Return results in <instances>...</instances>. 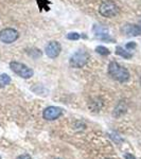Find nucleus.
Segmentation results:
<instances>
[{"label":"nucleus","instance_id":"f257e3e1","mask_svg":"<svg viewBox=\"0 0 141 159\" xmlns=\"http://www.w3.org/2000/svg\"><path fill=\"white\" fill-rule=\"evenodd\" d=\"M108 74L114 80L124 83L130 80V72L125 67L120 65L117 61H111L108 65Z\"/></svg>","mask_w":141,"mask_h":159},{"label":"nucleus","instance_id":"f03ea898","mask_svg":"<svg viewBox=\"0 0 141 159\" xmlns=\"http://www.w3.org/2000/svg\"><path fill=\"white\" fill-rule=\"evenodd\" d=\"M89 58H90V56H89L88 52L84 50H79L71 55L70 60H69V64L73 68H82L88 63Z\"/></svg>","mask_w":141,"mask_h":159},{"label":"nucleus","instance_id":"7ed1b4c3","mask_svg":"<svg viewBox=\"0 0 141 159\" xmlns=\"http://www.w3.org/2000/svg\"><path fill=\"white\" fill-rule=\"evenodd\" d=\"M10 68L12 69V71L14 73H16L17 75H19L22 79H30L33 76L34 71L32 68L28 67L27 65L19 61H11L10 63Z\"/></svg>","mask_w":141,"mask_h":159},{"label":"nucleus","instance_id":"20e7f679","mask_svg":"<svg viewBox=\"0 0 141 159\" xmlns=\"http://www.w3.org/2000/svg\"><path fill=\"white\" fill-rule=\"evenodd\" d=\"M99 13L106 18H111L119 13V7L116 4V2L111 1V0H106L101 3L99 7Z\"/></svg>","mask_w":141,"mask_h":159},{"label":"nucleus","instance_id":"39448f33","mask_svg":"<svg viewBox=\"0 0 141 159\" xmlns=\"http://www.w3.org/2000/svg\"><path fill=\"white\" fill-rule=\"evenodd\" d=\"M19 37V33L12 28H6L0 31V40L4 43H12L17 40Z\"/></svg>","mask_w":141,"mask_h":159},{"label":"nucleus","instance_id":"423d86ee","mask_svg":"<svg viewBox=\"0 0 141 159\" xmlns=\"http://www.w3.org/2000/svg\"><path fill=\"white\" fill-rule=\"evenodd\" d=\"M61 51V46L58 42H50L45 47V53L48 57L55 58L60 55Z\"/></svg>","mask_w":141,"mask_h":159},{"label":"nucleus","instance_id":"0eeeda50","mask_svg":"<svg viewBox=\"0 0 141 159\" xmlns=\"http://www.w3.org/2000/svg\"><path fill=\"white\" fill-rule=\"evenodd\" d=\"M122 33L123 35L127 37H135V36H139L141 35V21L139 25H124L122 27Z\"/></svg>","mask_w":141,"mask_h":159},{"label":"nucleus","instance_id":"6e6552de","mask_svg":"<svg viewBox=\"0 0 141 159\" xmlns=\"http://www.w3.org/2000/svg\"><path fill=\"white\" fill-rule=\"evenodd\" d=\"M61 115H63V109L61 107H56V106H49L47 107L43 112V119L49 120V121H52V120H56L57 118H60Z\"/></svg>","mask_w":141,"mask_h":159},{"label":"nucleus","instance_id":"1a4fd4ad","mask_svg":"<svg viewBox=\"0 0 141 159\" xmlns=\"http://www.w3.org/2000/svg\"><path fill=\"white\" fill-rule=\"evenodd\" d=\"M93 34L97 38L101 40H107V42H114V39L111 37V34H109L108 30L105 27L101 25H94L93 27Z\"/></svg>","mask_w":141,"mask_h":159},{"label":"nucleus","instance_id":"9d476101","mask_svg":"<svg viewBox=\"0 0 141 159\" xmlns=\"http://www.w3.org/2000/svg\"><path fill=\"white\" fill-rule=\"evenodd\" d=\"M116 54L121 56V57L125 58V60H130V58H132L133 54L130 52H129L126 49H124V48H122L121 46H117L116 47Z\"/></svg>","mask_w":141,"mask_h":159},{"label":"nucleus","instance_id":"9b49d317","mask_svg":"<svg viewBox=\"0 0 141 159\" xmlns=\"http://www.w3.org/2000/svg\"><path fill=\"white\" fill-rule=\"evenodd\" d=\"M11 83V78L7 74H0V87H6Z\"/></svg>","mask_w":141,"mask_h":159},{"label":"nucleus","instance_id":"f8f14e48","mask_svg":"<svg viewBox=\"0 0 141 159\" xmlns=\"http://www.w3.org/2000/svg\"><path fill=\"white\" fill-rule=\"evenodd\" d=\"M96 52L99 53L100 55H103V56L111 54V51L107 49L106 47H104V46H98V47L96 48Z\"/></svg>","mask_w":141,"mask_h":159},{"label":"nucleus","instance_id":"ddd939ff","mask_svg":"<svg viewBox=\"0 0 141 159\" xmlns=\"http://www.w3.org/2000/svg\"><path fill=\"white\" fill-rule=\"evenodd\" d=\"M80 37H81V35L76 32H70L67 34V38L69 40H78V39H80Z\"/></svg>","mask_w":141,"mask_h":159},{"label":"nucleus","instance_id":"4468645a","mask_svg":"<svg viewBox=\"0 0 141 159\" xmlns=\"http://www.w3.org/2000/svg\"><path fill=\"white\" fill-rule=\"evenodd\" d=\"M136 43H134V42H130V43H126V46H125V49L126 50H130V49H135L136 48Z\"/></svg>","mask_w":141,"mask_h":159},{"label":"nucleus","instance_id":"2eb2a0df","mask_svg":"<svg viewBox=\"0 0 141 159\" xmlns=\"http://www.w3.org/2000/svg\"><path fill=\"white\" fill-rule=\"evenodd\" d=\"M17 159H32L31 158L30 155H28V154H25V155H20L17 157Z\"/></svg>","mask_w":141,"mask_h":159},{"label":"nucleus","instance_id":"dca6fc26","mask_svg":"<svg viewBox=\"0 0 141 159\" xmlns=\"http://www.w3.org/2000/svg\"><path fill=\"white\" fill-rule=\"evenodd\" d=\"M125 159H136L132 154H125Z\"/></svg>","mask_w":141,"mask_h":159},{"label":"nucleus","instance_id":"f3484780","mask_svg":"<svg viewBox=\"0 0 141 159\" xmlns=\"http://www.w3.org/2000/svg\"><path fill=\"white\" fill-rule=\"evenodd\" d=\"M140 84H141V76H140Z\"/></svg>","mask_w":141,"mask_h":159},{"label":"nucleus","instance_id":"a211bd4d","mask_svg":"<svg viewBox=\"0 0 141 159\" xmlns=\"http://www.w3.org/2000/svg\"><path fill=\"white\" fill-rule=\"evenodd\" d=\"M0 159H1V157H0Z\"/></svg>","mask_w":141,"mask_h":159}]
</instances>
